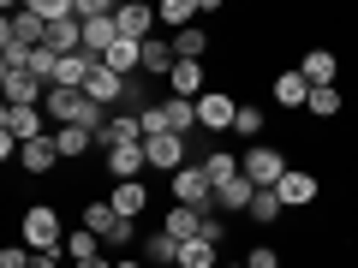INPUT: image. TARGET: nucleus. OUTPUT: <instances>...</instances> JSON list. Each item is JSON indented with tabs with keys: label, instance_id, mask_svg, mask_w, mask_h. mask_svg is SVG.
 Wrapping results in <instances>:
<instances>
[{
	"label": "nucleus",
	"instance_id": "nucleus-1",
	"mask_svg": "<svg viewBox=\"0 0 358 268\" xmlns=\"http://www.w3.org/2000/svg\"><path fill=\"white\" fill-rule=\"evenodd\" d=\"M42 114L54 119V131H66V126H84V131H102L108 126V114L96 102H90L84 89H48V102H42Z\"/></svg>",
	"mask_w": 358,
	"mask_h": 268
},
{
	"label": "nucleus",
	"instance_id": "nucleus-2",
	"mask_svg": "<svg viewBox=\"0 0 358 268\" xmlns=\"http://www.w3.org/2000/svg\"><path fill=\"white\" fill-rule=\"evenodd\" d=\"M239 173L251 179L257 191H275V185L287 179V155H281V149H268V143H251V149L239 155Z\"/></svg>",
	"mask_w": 358,
	"mask_h": 268
},
{
	"label": "nucleus",
	"instance_id": "nucleus-3",
	"mask_svg": "<svg viewBox=\"0 0 358 268\" xmlns=\"http://www.w3.org/2000/svg\"><path fill=\"white\" fill-rule=\"evenodd\" d=\"M18 232H24L30 251H60V209L54 203H30L24 221H18Z\"/></svg>",
	"mask_w": 358,
	"mask_h": 268
},
{
	"label": "nucleus",
	"instance_id": "nucleus-4",
	"mask_svg": "<svg viewBox=\"0 0 358 268\" xmlns=\"http://www.w3.org/2000/svg\"><path fill=\"white\" fill-rule=\"evenodd\" d=\"M0 89H6V107H42L48 102V89L30 66H0Z\"/></svg>",
	"mask_w": 358,
	"mask_h": 268
},
{
	"label": "nucleus",
	"instance_id": "nucleus-5",
	"mask_svg": "<svg viewBox=\"0 0 358 268\" xmlns=\"http://www.w3.org/2000/svg\"><path fill=\"white\" fill-rule=\"evenodd\" d=\"M233 119H239V102H233L227 89H203L197 96V126L203 131H233Z\"/></svg>",
	"mask_w": 358,
	"mask_h": 268
},
{
	"label": "nucleus",
	"instance_id": "nucleus-6",
	"mask_svg": "<svg viewBox=\"0 0 358 268\" xmlns=\"http://www.w3.org/2000/svg\"><path fill=\"white\" fill-rule=\"evenodd\" d=\"M84 227L96 232V239H108V244H131V232H138L126 215H114V203H90L84 209Z\"/></svg>",
	"mask_w": 358,
	"mask_h": 268
},
{
	"label": "nucleus",
	"instance_id": "nucleus-7",
	"mask_svg": "<svg viewBox=\"0 0 358 268\" xmlns=\"http://www.w3.org/2000/svg\"><path fill=\"white\" fill-rule=\"evenodd\" d=\"M173 203H185V209H209L215 203V185H209L203 167H179L173 173Z\"/></svg>",
	"mask_w": 358,
	"mask_h": 268
},
{
	"label": "nucleus",
	"instance_id": "nucleus-8",
	"mask_svg": "<svg viewBox=\"0 0 358 268\" xmlns=\"http://www.w3.org/2000/svg\"><path fill=\"white\" fill-rule=\"evenodd\" d=\"M143 161H150L155 173H179V167H185V137H173V131L143 137Z\"/></svg>",
	"mask_w": 358,
	"mask_h": 268
},
{
	"label": "nucleus",
	"instance_id": "nucleus-9",
	"mask_svg": "<svg viewBox=\"0 0 358 268\" xmlns=\"http://www.w3.org/2000/svg\"><path fill=\"white\" fill-rule=\"evenodd\" d=\"M48 114L42 107H0V131H13L18 143H36V137H48Z\"/></svg>",
	"mask_w": 358,
	"mask_h": 268
},
{
	"label": "nucleus",
	"instance_id": "nucleus-10",
	"mask_svg": "<svg viewBox=\"0 0 358 268\" xmlns=\"http://www.w3.org/2000/svg\"><path fill=\"white\" fill-rule=\"evenodd\" d=\"M84 96H90V102H96V107L108 114V107H114L120 96H131V84H126L120 72H108V66H96V72H90V84H84Z\"/></svg>",
	"mask_w": 358,
	"mask_h": 268
},
{
	"label": "nucleus",
	"instance_id": "nucleus-11",
	"mask_svg": "<svg viewBox=\"0 0 358 268\" xmlns=\"http://www.w3.org/2000/svg\"><path fill=\"white\" fill-rule=\"evenodd\" d=\"M162 232H167V239H179V244L203 239V209H185V203H173V209H167V221H162Z\"/></svg>",
	"mask_w": 358,
	"mask_h": 268
},
{
	"label": "nucleus",
	"instance_id": "nucleus-12",
	"mask_svg": "<svg viewBox=\"0 0 358 268\" xmlns=\"http://www.w3.org/2000/svg\"><path fill=\"white\" fill-rule=\"evenodd\" d=\"M114 18H120V36L126 42H150V30H155V13L143 6V0H126Z\"/></svg>",
	"mask_w": 358,
	"mask_h": 268
},
{
	"label": "nucleus",
	"instance_id": "nucleus-13",
	"mask_svg": "<svg viewBox=\"0 0 358 268\" xmlns=\"http://www.w3.org/2000/svg\"><path fill=\"white\" fill-rule=\"evenodd\" d=\"M155 114H162V131H173V137H185L197 126V102H179V96H162Z\"/></svg>",
	"mask_w": 358,
	"mask_h": 268
},
{
	"label": "nucleus",
	"instance_id": "nucleus-14",
	"mask_svg": "<svg viewBox=\"0 0 358 268\" xmlns=\"http://www.w3.org/2000/svg\"><path fill=\"white\" fill-rule=\"evenodd\" d=\"M167 96H179V102H197V96H203V60H179L173 77H167Z\"/></svg>",
	"mask_w": 358,
	"mask_h": 268
},
{
	"label": "nucleus",
	"instance_id": "nucleus-15",
	"mask_svg": "<svg viewBox=\"0 0 358 268\" xmlns=\"http://www.w3.org/2000/svg\"><path fill=\"white\" fill-rule=\"evenodd\" d=\"M275 197H281L287 209H305V203H317V179L299 173V167H287V179L275 185Z\"/></svg>",
	"mask_w": 358,
	"mask_h": 268
},
{
	"label": "nucleus",
	"instance_id": "nucleus-16",
	"mask_svg": "<svg viewBox=\"0 0 358 268\" xmlns=\"http://www.w3.org/2000/svg\"><path fill=\"white\" fill-rule=\"evenodd\" d=\"M299 72H305V84H310V89H329V84H334V72H341V60H334L329 48H310L305 60H299Z\"/></svg>",
	"mask_w": 358,
	"mask_h": 268
},
{
	"label": "nucleus",
	"instance_id": "nucleus-17",
	"mask_svg": "<svg viewBox=\"0 0 358 268\" xmlns=\"http://www.w3.org/2000/svg\"><path fill=\"white\" fill-rule=\"evenodd\" d=\"M114 215H126V221H138L143 209H150V191H143V179H126V185H114Z\"/></svg>",
	"mask_w": 358,
	"mask_h": 268
},
{
	"label": "nucleus",
	"instance_id": "nucleus-18",
	"mask_svg": "<svg viewBox=\"0 0 358 268\" xmlns=\"http://www.w3.org/2000/svg\"><path fill=\"white\" fill-rule=\"evenodd\" d=\"M143 167H150V161H143V143H126V149H108V173H114L120 185H126V179H138Z\"/></svg>",
	"mask_w": 358,
	"mask_h": 268
},
{
	"label": "nucleus",
	"instance_id": "nucleus-19",
	"mask_svg": "<svg viewBox=\"0 0 358 268\" xmlns=\"http://www.w3.org/2000/svg\"><path fill=\"white\" fill-rule=\"evenodd\" d=\"M251 197H257V185L239 173L233 185H221V191H215V209H233V215H251Z\"/></svg>",
	"mask_w": 358,
	"mask_h": 268
},
{
	"label": "nucleus",
	"instance_id": "nucleus-20",
	"mask_svg": "<svg viewBox=\"0 0 358 268\" xmlns=\"http://www.w3.org/2000/svg\"><path fill=\"white\" fill-rule=\"evenodd\" d=\"M275 102H281V107H305V102H310V84H305V72H299V66L275 77Z\"/></svg>",
	"mask_w": 358,
	"mask_h": 268
},
{
	"label": "nucleus",
	"instance_id": "nucleus-21",
	"mask_svg": "<svg viewBox=\"0 0 358 268\" xmlns=\"http://www.w3.org/2000/svg\"><path fill=\"white\" fill-rule=\"evenodd\" d=\"M108 72H120V77H126V72H143V42H126V36H120L114 42V48H108Z\"/></svg>",
	"mask_w": 358,
	"mask_h": 268
},
{
	"label": "nucleus",
	"instance_id": "nucleus-22",
	"mask_svg": "<svg viewBox=\"0 0 358 268\" xmlns=\"http://www.w3.org/2000/svg\"><path fill=\"white\" fill-rule=\"evenodd\" d=\"M173 66H179V54H173V42H143V72H155V77H173Z\"/></svg>",
	"mask_w": 358,
	"mask_h": 268
},
{
	"label": "nucleus",
	"instance_id": "nucleus-23",
	"mask_svg": "<svg viewBox=\"0 0 358 268\" xmlns=\"http://www.w3.org/2000/svg\"><path fill=\"white\" fill-rule=\"evenodd\" d=\"M18 161H24V173H48V167L60 161V143H54V137H36V143H24Z\"/></svg>",
	"mask_w": 358,
	"mask_h": 268
},
{
	"label": "nucleus",
	"instance_id": "nucleus-24",
	"mask_svg": "<svg viewBox=\"0 0 358 268\" xmlns=\"http://www.w3.org/2000/svg\"><path fill=\"white\" fill-rule=\"evenodd\" d=\"M203 173H209V185H233L239 179V155H227V149H215V155H203Z\"/></svg>",
	"mask_w": 358,
	"mask_h": 268
},
{
	"label": "nucleus",
	"instance_id": "nucleus-25",
	"mask_svg": "<svg viewBox=\"0 0 358 268\" xmlns=\"http://www.w3.org/2000/svg\"><path fill=\"white\" fill-rule=\"evenodd\" d=\"M197 13H203L197 0H162V6H155V18H162V24H173V30H192Z\"/></svg>",
	"mask_w": 358,
	"mask_h": 268
},
{
	"label": "nucleus",
	"instance_id": "nucleus-26",
	"mask_svg": "<svg viewBox=\"0 0 358 268\" xmlns=\"http://www.w3.org/2000/svg\"><path fill=\"white\" fill-rule=\"evenodd\" d=\"M179 268H221V262H215V244H209V239L179 244Z\"/></svg>",
	"mask_w": 358,
	"mask_h": 268
},
{
	"label": "nucleus",
	"instance_id": "nucleus-27",
	"mask_svg": "<svg viewBox=\"0 0 358 268\" xmlns=\"http://www.w3.org/2000/svg\"><path fill=\"white\" fill-rule=\"evenodd\" d=\"M54 143H60V155L66 161H78V155L96 143V131H84V126H66V131H54Z\"/></svg>",
	"mask_w": 358,
	"mask_h": 268
},
{
	"label": "nucleus",
	"instance_id": "nucleus-28",
	"mask_svg": "<svg viewBox=\"0 0 358 268\" xmlns=\"http://www.w3.org/2000/svg\"><path fill=\"white\" fill-rule=\"evenodd\" d=\"M30 13L54 30V24H66V18H78V6H72V0H30Z\"/></svg>",
	"mask_w": 358,
	"mask_h": 268
},
{
	"label": "nucleus",
	"instance_id": "nucleus-29",
	"mask_svg": "<svg viewBox=\"0 0 358 268\" xmlns=\"http://www.w3.org/2000/svg\"><path fill=\"white\" fill-rule=\"evenodd\" d=\"M173 54H179V60H203V54H209V36H203V30H179V36H173Z\"/></svg>",
	"mask_w": 358,
	"mask_h": 268
},
{
	"label": "nucleus",
	"instance_id": "nucleus-30",
	"mask_svg": "<svg viewBox=\"0 0 358 268\" xmlns=\"http://www.w3.org/2000/svg\"><path fill=\"white\" fill-rule=\"evenodd\" d=\"M281 209H287V203H281L275 191H257V197H251V221H257V227H268V221H281Z\"/></svg>",
	"mask_w": 358,
	"mask_h": 268
},
{
	"label": "nucleus",
	"instance_id": "nucleus-31",
	"mask_svg": "<svg viewBox=\"0 0 358 268\" xmlns=\"http://www.w3.org/2000/svg\"><path fill=\"white\" fill-rule=\"evenodd\" d=\"M30 72L54 89V77H60V54H54V48H30Z\"/></svg>",
	"mask_w": 358,
	"mask_h": 268
},
{
	"label": "nucleus",
	"instance_id": "nucleus-32",
	"mask_svg": "<svg viewBox=\"0 0 358 268\" xmlns=\"http://www.w3.org/2000/svg\"><path fill=\"white\" fill-rule=\"evenodd\" d=\"M305 107H310L317 119H334V114H341V89H334V84H329V89H310Z\"/></svg>",
	"mask_w": 358,
	"mask_h": 268
},
{
	"label": "nucleus",
	"instance_id": "nucleus-33",
	"mask_svg": "<svg viewBox=\"0 0 358 268\" xmlns=\"http://www.w3.org/2000/svg\"><path fill=\"white\" fill-rule=\"evenodd\" d=\"M96 244H102V239H96V232H72V239H66V256H72V262H90V256H102V251H96Z\"/></svg>",
	"mask_w": 358,
	"mask_h": 268
},
{
	"label": "nucleus",
	"instance_id": "nucleus-34",
	"mask_svg": "<svg viewBox=\"0 0 358 268\" xmlns=\"http://www.w3.org/2000/svg\"><path fill=\"white\" fill-rule=\"evenodd\" d=\"M233 131H239V137L251 143L257 131H263V107H257V102H239V119H233Z\"/></svg>",
	"mask_w": 358,
	"mask_h": 268
},
{
	"label": "nucleus",
	"instance_id": "nucleus-35",
	"mask_svg": "<svg viewBox=\"0 0 358 268\" xmlns=\"http://www.w3.org/2000/svg\"><path fill=\"white\" fill-rule=\"evenodd\" d=\"M143 256H150L155 268H162V262H179V239H167V232H155V239L143 244Z\"/></svg>",
	"mask_w": 358,
	"mask_h": 268
},
{
	"label": "nucleus",
	"instance_id": "nucleus-36",
	"mask_svg": "<svg viewBox=\"0 0 358 268\" xmlns=\"http://www.w3.org/2000/svg\"><path fill=\"white\" fill-rule=\"evenodd\" d=\"M78 6V24H90V18H108V13H120V6H108V0H72Z\"/></svg>",
	"mask_w": 358,
	"mask_h": 268
},
{
	"label": "nucleus",
	"instance_id": "nucleus-37",
	"mask_svg": "<svg viewBox=\"0 0 358 268\" xmlns=\"http://www.w3.org/2000/svg\"><path fill=\"white\" fill-rule=\"evenodd\" d=\"M30 244H6V251H0V268H30Z\"/></svg>",
	"mask_w": 358,
	"mask_h": 268
},
{
	"label": "nucleus",
	"instance_id": "nucleus-38",
	"mask_svg": "<svg viewBox=\"0 0 358 268\" xmlns=\"http://www.w3.org/2000/svg\"><path fill=\"white\" fill-rule=\"evenodd\" d=\"M245 268H281V251H268V244H257V251L245 256Z\"/></svg>",
	"mask_w": 358,
	"mask_h": 268
},
{
	"label": "nucleus",
	"instance_id": "nucleus-39",
	"mask_svg": "<svg viewBox=\"0 0 358 268\" xmlns=\"http://www.w3.org/2000/svg\"><path fill=\"white\" fill-rule=\"evenodd\" d=\"M203 239L221 244V239H227V221H221V215H203Z\"/></svg>",
	"mask_w": 358,
	"mask_h": 268
},
{
	"label": "nucleus",
	"instance_id": "nucleus-40",
	"mask_svg": "<svg viewBox=\"0 0 358 268\" xmlns=\"http://www.w3.org/2000/svg\"><path fill=\"white\" fill-rule=\"evenodd\" d=\"M54 256H60V251H36V256H30V268H60Z\"/></svg>",
	"mask_w": 358,
	"mask_h": 268
},
{
	"label": "nucleus",
	"instance_id": "nucleus-41",
	"mask_svg": "<svg viewBox=\"0 0 358 268\" xmlns=\"http://www.w3.org/2000/svg\"><path fill=\"white\" fill-rule=\"evenodd\" d=\"M72 268H114V262H102V256H90V262H72Z\"/></svg>",
	"mask_w": 358,
	"mask_h": 268
},
{
	"label": "nucleus",
	"instance_id": "nucleus-42",
	"mask_svg": "<svg viewBox=\"0 0 358 268\" xmlns=\"http://www.w3.org/2000/svg\"><path fill=\"white\" fill-rule=\"evenodd\" d=\"M114 268H150V262H114Z\"/></svg>",
	"mask_w": 358,
	"mask_h": 268
},
{
	"label": "nucleus",
	"instance_id": "nucleus-43",
	"mask_svg": "<svg viewBox=\"0 0 358 268\" xmlns=\"http://www.w3.org/2000/svg\"><path fill=\"white\" fill-rule=\"evenodd\" d=\"M221 268H245V262H221Z\"/></svg>",
	"mask_w": 358,
	"mask_h": 268
}]
</instances>
